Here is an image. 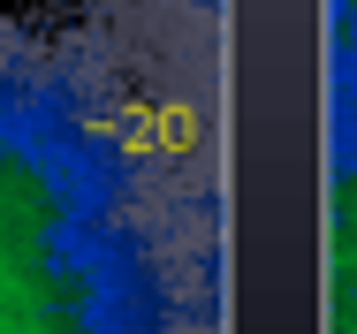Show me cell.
Listing matches in <instances>:
<instances>
[{
	"label": "cell",
	"instance_id": "obj_1",
	"mask_svg": "<svg viewBox=\"0 0 357 334\" xmlns=\"http://www.w3.org/2000/svg\"><path fill=\"white\" fill-rule=\"evenodd\" d=\"M206 38L0 15V334H220Z\"/></svg>",
	"mask_w": 357,
	"mask_h": 334
},
{
	"label": "cell",
	"instance_id": "obj_2",
	"mask_svg": "<svg viewBox=\"0 0 357 334\" xmlns=\"http://www.w3.org/2000/svg\"><path fill=\"white\" fill-rule=\"evenodd\" d=\"M76 15H107V23H144V31H198L213 38L220 0H69Z\"/></svg>",
	"mask_w": 357,
	"mask_h": 334
}]
</instances>
